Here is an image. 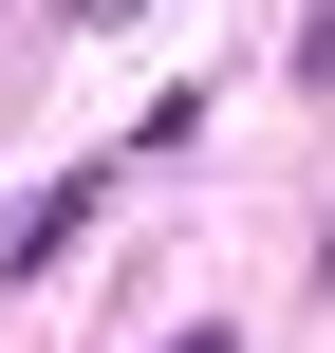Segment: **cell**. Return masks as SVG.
<instances>
[{
  "instance_id": "obj_2",
  "label": "cell",
  "mask_w": 335,
  "mask_h": 353,
  "mask_svg": "<svg viewBox=\"0 0 335 353\" xmlns=\"http://www.w3.org/2000/svg\"><path fill=\"white\" fill-rule=\"evenodd\" d=\"M298 93H335V0H317V19H298Z\"/></svg>"
},
{
  "instance_id": "obj_3",
  "label": "cell",
  "mask_w": 335,
  "mask_h": 353,
  "mask_svg": "<svg viewBox=\"0 0 335 353\" xmlns=\"http://www.w3.org/2000/svg\"><path fill=\"white\" fill-rule=\"evenodd\" d=\"M168 353H242V335H224V316H186V335H168Z\"/></svg>"
},
{
  "instance_id": "obj_4",
  "label": "cell",
  "mask_w": 335,
  "mask_h": 353,
  "mask_svg": "<svg viewBox=\"0 0 335 353\" xmlns=\"http://www.w3.org/2000/svg\"><path fill=\"white\" fill-rule=\"evenodd\" d=\"M75 19H131V0H75Z\"/></svg>"
},
{
  "instance_id": "obj_1",
  "label": "cell",
  "mask_w": 335,
  "mask_h": 353,
  "mask_svg": "<svg viewBox=\"0 0 335 353\" xmlns=\"http://www.w3.org/2000/svg\"><path fill=\"white\" fill-rule=\"evenodd\" d=\"M93 205H112V168H56V186H37L19 223H0V279H37V261H75V223H93Z\"/></svg>"
}]
</instances>
